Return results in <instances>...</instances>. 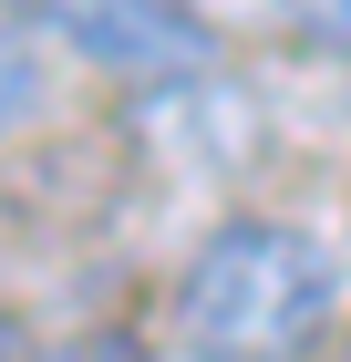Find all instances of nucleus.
<instances>
[{
	"label": "nucleus",
	"mask_w": 351,
	"mask_h": 362,
	"mask_svg": "<svg viewBox=\"0 0 351 362\" xmlns=\"http://www.w3.org/2000/svg\"><path fill=\"white\" fill-rule=\"evenodd\" d=\"M31 114H42V62L21 42H0V135H21Z\"/></svg>",
	"instance_id": "7ed1b4c3"
},
{
	"label": "nucleus",
	"mask_w": 351,
	"mask_h": 362,
	"mask_svg": "<svg viewBox=\"0 0 351 362\" xmlns=\"http://www.w3.org/2000/svg\"><path fill=\"white\" fill-rule=\"evenodd\" d=\"M42 362H145V352H135L124 332H83L73 352H42Z\"/></svg>",
	"instance_id": "39448f33"
},
{
	"label": "nucleus",
	"mask_w": 351,
	"mask_h": 362,
	"mask_svg": "<svg viewBox=\"0 0 351 362\" xmlns=\"http://www.w3.org/2000/svg\"><path fill=\"white\" fill-rule=\"evenodd\" d=\"M341 310V259L310 228L227 218L176 269V332L217 362H299Z\"/></svg>",
	"instance_id": "f257e3e1"
},
{
	"label": "nucleus",
	"mask_w": 351,
	"mask_h": 362,
	"mask_svg": "<svg viewBox=\"0 0 351 362\" xmlns=\"http://www.w3.org/2000/svg\"><path fill=\"white\" fill-rule=\"evenodd\" d=\"M299 31H310L321 52H341V62H351V0H299Z\"/></svg>",
	"instance_id": "20e7f679"
},
{
	"label": "nucleus",
	"mask_w": 351,
	"mask_h": 362,
	"mask_svg": "<svg viewBox=\"0 0 351 362\" xmlns=\"http://www.w3.org/2000/svg\"><path fill=\"white\" fill-rule=\"evenodd\" d=\"M0 21L42 31V42L83 52L93 73H124V83H196L217 62V31L186 0H0Z\"/></svg>",
	"instance_id": "f03ea898"
},
{
	"label": "nucleus",
	"mask_w": 351,
	"mask_h": 362,
	"mask_svg": "<svg viewBox=\"0 0 351 362\" xmlns=\"http://www.w3.org/2000/svg\"><path fill=\"white\" fill-rule=\"evenodd\" d=\"M155 362H217V352H196V341H186V352H155Z\"/></svg>",
	"instance_id": "423d86ee"
}]
</instances>
